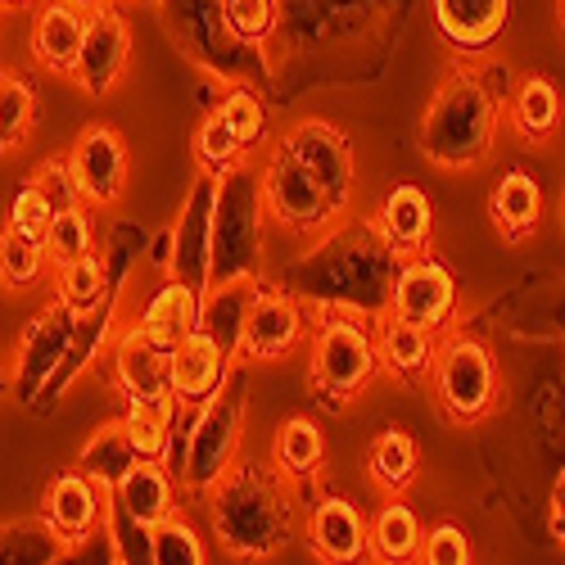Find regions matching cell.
<instances>
[{
	"label": "cell",
	"mask_w": 565,
	"mask_h": 565,
	"mask_svg": "<svg viewBox=\"0 0 565 565\" xmlns=\"http://www.w3.org/2000/svg\"><path fill=\"white\" fill-rule=\"evenodd\" d=\"M204 507H209V530L217 547L241 561L276 556L295 534L290 480L254 457L231 461L217 476V484L204 493Z\"/></svg>",
	"instance_id": "obj_1"
},
{
	"label": "cell",
	"mask_w": 565,
	"mask_h": 565,
	"mask_svg": "<svg viewBox=\"0 0 565 565\" xmlns=\"http://www.w3.org/2000/svg\"><path fill=\"white\" fill-rule=\"evenodd\" d=\"M498 136V100L476 73H448L420 114V154L435 168L461 172L489 159Z\"/></svg>",
	"instance_id": "obj_2"
},
{
	"label": "cell",
	"mask_w": 565,
	"mask_h": 565,
	"mask_svg": "<svg viewBox=\"0 0 565 565\" xmlns=\"http://www.w3.org/2000/svg\"><path fill=\"white\" fill-rule=\"evenodd\" d=\"M430 381H435V403L457 426H480L484 416H493L502 398V371H498L493 349L461 331L435 340Z\"/></svg>",
	"instance_id": "obj_3"
},
{
	"label": "cell",
	"mask_w": 565,
	"mask_h": 565,
	"mask_svg": "<svg viewBox=\"0 0 565 565\" xmlns=\"http://www.w3.org/2000/svg\"><path fill=\"white\" fill-rule=\"evenodd\" d=\"M263 181L245 168L217 177V209H213V267L209 286L222 280L258 276V249H263Z\"/></svg>",
	"instance_id": "obj_4"
},
{
	"label": "cell",
	"mask_w": 565,
	"mask_h": 565,
	"mask_svg": "<svg viewBox=\"0 0 565 565\" xmlns=\"http://www.w3.org/2000/svg\"><path fill=\"white\" fill-rule=\"evenodd\" d=\"M308 375L321 403L331 398L335 407L353 403L375 375H381V358H375V331L353 317H321V326L308 340Z\"/></svg>",
	"instance_id": "obj_5"
},
{
	"label": "cell",
	"mask_w": 565,
	"mask_h": 565,
	"mask_svg": "<svg viewBox=\"0 0 565 565\" xmlns=\"http://www.w3.org/2000/svg\"><path fill=\"white\" fill-rule=\"evenodd\" d=\"M241 426H245V375L231 371L226 385L195 407L191 435H185V466H181V489L204 498L217 476L235 461V448H241Z\"/></svg>",
	"instance_id": "obj_6"
},
{
	"label": "cell",
	"mask_w": 565,
	"mask_h": 565,
	"mask_svg": "<svg viewBox=\"0 0 565 565\" xmlns=\"http://www.w3.org/2000/svg\"><path fill=\"white\" fill-rule=\"evenodd\" d=\"M258 181H263V204H267V213H271L280 226H286V231H295V235H326V231L335 226V217H344V209L321 191L317 177H312L286 146L271 150V159L263 163Z\"/></svg>",
	"instance_id": "obj_7"
},
{
	"label": "cell",
	"mask_w": 565,
	"mask_h": 565,
	"mask_svg": "<svg viewBox=\"0 0 565 565\" xmlns=\"http://www.w3.org/2000/svg\"><path fill=\"white\" fill-rule=\"evenodd\" d=\"M390 317H403L420 331H444L457 312V280L452 271L435 258V254H412L394 263V280H390Z\"/></svg>",
	"instance_id": "obj_8"
},
{
	"label": "cell",
	"mask_w": 565,
	"mask_h": 565,
	"mask_svg": "<svg viewBox=\"0 0 565 565\" xmlns=\"http://www.w3.org/2000/svg\"><path fill=\"white\" fill-rule=\"evenodd\" d=\"M213 209H217V177L200 172V181L181 204L177 226L168 231V276L200 295L209 290V267H213Z\"/></svg>",
	"instance_id": "obj_9"
},
{
	"label": "cell",
	"mask_w": 565,
	"mask_h": 565,
	"mask_svg": "<svg viewBox=\"0 0 565 565\" xmlns=\"http://www.w3.org/2000/svg\"><path fill=\"white\" fill-rule=\"evenodd\" d=\"M127 60H131V28L114 0H105V6L86 14V36H82V51L68 77L86 96H109L127 73Z\"/></svg>",
	"instance_id": "obj_10"
},
{
	"label": "cell",
	"mask_w": 565,
	"mask_h": 565,
	"mask_svg": "<svg viewBox=\"0 0 565 565\" xmlns=\"http://www.w3.org/2000/svg\"><path fill=\"white\" fill-rule=\"evenodd\" d=\"M68 177L82 204L109 209L127 191V140L114 127H86L68 154Z\"/></svg>",
	"instance_id": "obj_11"
},
{
	"label": "cell",
	"mask_w": 565,
	"mask_h": 565,
	"mask_svg": "<svg viewBox=\"0 0 565 565\" xmlns=\"http://www.w3.org/2000/svg\"><path fill=\"white\" fill-rule=\"evenodd\" d=\"M303 335H308L303 303L290 290L263 286L245 317V335H241V349H235V362H280L303 344Z\"/></svg>",
	"instance_id": "obj_12"
},
{
	"label": "cell",
	"mask_w": 565,
	"mask_h": 565,
	"mask_svg": "<svg viewBox=\"0 0 565 565\" xmlns=\"http://www.w3.org/2000/svg\"><path fill=\"white\" fill-rule=\"evenodd\" d=\"M105 502H109V493L73 466V470H60V476L45 484L41 521L73 547V543H86V539L100 534V525H105Z\"/></svg>",
	"instance_id": "obj_13"
},
{
	"label": "cell",
	"mask_w": 565,
	"mask_h": 565,
	"mask_svg": "<svg viewBox=\"0 0 565 565\" xmlns=\"http://www.w3.org/2000/svg\"><path fill=\"white\" fill-rule=\"evenodd\" d=\"M280 146H286L317 177V185L340 209H349V200H353V150H349V140H344L340 127L321 122V118H308L280 140Z\"/></svg>",
	"instance_id": "obj_14"
},
{
	"label": "cell",
	"mask_w": 565,
	"mask_h": 565,
	"mask_svg": "<svg viewBox=\"0 0 565 565\" xmlns=\"http://www.w3.org/2000/svg\"><path fill=\"white\" fill-rule=\"evenodd\" d=\"M114 385L140 403V407H154L163 416L177 412V398H172V375H168V353L154 349L146 335L127 326L114 344Z\"/></svg>",
	"instance_id": "obj_15"
},
{
	"label": "cell",
	"mask_w": 565,
	"mask_h": 565,
	"mask_svg": "<svg viewBox=\"0 0 565 565\" xmlns=\"http://www.w3.org/2000/svg\"><path fill=\"white\" fill-rule=\"evenodd\" d=\"M308 543L326 565H371L366 515L358 511V502H349L340 493L317 498V507L308 515Z\"/></svg>",
	"instance_id": "obj_16"
},
{
	"label": "cell",
	"mask_w": 565,
	"mask_h": 565,
	"mask_svg": "<svg viewBox=\"0 0 565 565\" xmlns=\"http://www.w3.org/2000/svg\"><path fill=\"white\" fill-rule=\"evenodd\" d=\"M435 28L457 55H489L511 23V0H430Z\"/></svg>",
	"instance_id": "obj_17"
},
{
	"label": "cell",
	"mask_w": 565,
	"mask_h": 565,
	"mask_svg": "<svg viewBox=\"0 0 565 565\" xmlns=\"http://www.w3.org/2000/svg\"><path fill=\"white\" fill-rule=\"evenodd\" d=\"M235 371V358L222 353L204 331H191L172 353H168V375H172V398L177 407H204Z\"/></svg>",
	"instance_id": "obj_18"
},
{
	"label": "cell",
	"mask_w": 565,
	"mask_h": 565,
	"mask_svg": "<svg viewBox=\"0 0 565 565\" xmlns=\"http://www.w3.org/2000/svg\"><path fill=\"white\" fill-rule=\"evenodd\" d=\"M375 235L394 258L412 254H430V235H435V204L420 185L403 181L385 195L381 213H375Z\"/></svg>",
	"instance_id": "obj_19"
},
{
	"label": "cell",
	"mask_w": 565,
	"mask_h": 565,
	"mask_svg": "<svg viewBox=\"0 0 565 565\" xmlns=\"http://www.w3.org/2000/svg\"><path fill=\"white\" fill-rule=\"evenodd\" d=\"M86 14L90 10H77L68 0H41L32 19V55L41 68L64 73V77L73 73L82 36H86Z\"/></svg>",
	"instance_id": "obj_20"
},
{
	"label": "cell",
	"mask_w": 565,
	"mask_h": 565,
	"mask_svg": "<svg viewBox=\"0 0 565 565\" xmlns=\"http://www.w3.org/2000/svg\"><path fill=\"white\" fill-rule=\"evenodd\" d=\"M263 290L258 276H241V280H222V286H209L200 295V331L235 358V349H241V335H245V317L254 308Z\"/></svg>",
	"instance_id": "obj_21"
},
{
	"label": "cell",
	"mask_w": 565,
	"mask_h": 565,
	"mask_svg": "<svg viewBox=\"0 0 565 565\" xmlns=\"http://www.w3.org/2000/svg\"><path fill=\"white\" fill-rule=\"evenodd\" d=\"M177 489L181 484L172 480V470L163 461H136L127 470V480L114 489V502L131 515V521L159 530L163 521L177 515Z\"/></svg>",
	"instance_id": "obj_22"
},
{
	"label": "cell",
	"mask_w": 565,
	"mask_h": 565,
	"mask_svg": "<svg viewBox=\"0 0 565 565\" xmlns=\"http://www.w3.org/2000/svg\"><path fill=\"white\" fill-rule=\"evenodd\" d=\"M77 326L82 317L68 312L64 303H55L51 312H41V321L28 326V340H23V362H19V385L23 394H32L45 375H51L55 362H64L68 344L77 340Z\"/></svg>",
	"instance_id": "obj_23"
},
{
	"label": "cell",
	"mask_w": 565,
	"mask_h": 565,
	"mask_svg": "<svg viewBox=\"0 0 565 565\" xmlns=\"http://www.w3.org/2000/svg\"><path fill=\"white\" fill-rule=\"evenodd\" d=\"M435 331H420V326L403 321V317H381L375 321V358L381 371H390L394 381H420L435 366Z\"/></svg>",
	"instance_id": "obj_24"
},
{
	"label": "cell",
	"mask_w": 565,
	"mask_h": 565,
	"mask_svg": "<svg viewBox=\"0 0 565 565\" xmlns=\"http://www.w3.org/2000/svg\"><path fill=\"white\" fill-rule=\"evenodd\" d=\"M136 331L146 335L154 349L172 353L191 331H200V290L181 286V280L168 276V286L146 303V312H140Z\"/></svg>",
	"instance_id": "obj_25"
},
{
	"label": "cell",
	"mask_w": 565,
	"mask_h": 565,
	"mask_svg": "<svg viewBox=\"0 0 565 565\" xmlns=\"http://www.w3.org/2000/svg\"><path fill=\"white\" fill-rule=\"evenodd\" d=\"M420 539H426V525L403 498H385L366 521V547L375 565H416Z\"/></svg>",
	"instance_id": "obj_26"
},
{
	"label": "cell",
	"mask_w": 565,
	"mask_h": 565,
	"mask_svg": "<svg viewBox=\"0 0 565 565\" xmlns=\"http://www.w3.org/2000/svg\"><path fill=\"white\" fill-rule=\"evenodd\" d=\"M489 217L498 226L502 241H530L543 222V185L525 172L511 168L489 195Z\"/></svg>",
	"instance_id": "obj_27"
},
{
	"label": "cell",
	"mask_w": 565,
	"mask_h": 565,
	"mask_svg": "<svg viewBox=\"0 0 565 565\" xmlns=\"http://www.w3.org/2000/svg\"><path fill=\"white\" fill-rule=\"evenodd\" d=\"M561 90L547 73H530L521 77V86H515V96H511V127L521 131L530 146H543V140H552L561 131Z\"/></svg>",
	"instance_id": "obj_28"
},
{
	"label": "cell",
	"mask_w": 565,
	"mask_h": 565,
	"mask_svg": "<svg viewBox=\"0 0 565 565\" xmlns=\"http://www.w3.org/2000/svg\"><path fill=\"white\" fill-rule=\"evenodd\" d=\"M136 461H140V457H136V448H131V439H127V430H122V420H109V426H100L96 435L82 444V452H77V470L96 480L105 493H114V489L127 480V470H131Z\"/></svg>",
	"instance_id": "obj_29"
},
{
	"label": "cell",
	"mask_w": 565,
	"mask_h": 565,
	"mask_svg": "<svg viewBox=\"0 0 565 565\" xmlns=\"http://www.w3.org/2000/svg\"><path fill=\"white\" fill-rule=\"evenodd\" d=\"M271 461L286 480H308L317 476V466L326 461V435L312 416H286L276 426V444H271Z\"/></svg>",
	"instance_id": "obj_30"
},
{
	"label": "cell",
	"mask_w": 565,
	"mask_h": 565,
	"mask_svg": "<svg viewBox=\"0 0 565 565\" xmlns=\"http://www.w3.org/2000/svg\"><path fill=\"white\" fill-rule=\"evenodd\" d=\"M371 480L381 484L385 498H403L412 484H416V470H420V452H416V439L407 430H381L371 444Z\"/></svg>",
	"instance_id": "obj_31"
},
{
	"label": "cell",
	"mask_w": 565,
	"mask_h": 565,
	"mask_svg": "<svg viewBox=\"0 0 565 565\" xmlns=\"http://www.w3.org/2000/svg\"><path fill=\"white\" fill-rule=\"evenodd\" d=\"M109 295V271L100 254H82L64 267H55V303H64L77 317H90Z\"/></svg>",
	"instance_id": "obj_32"
},
{
	"label": "cell",
	"mask_w": 565,
	"mask_h": 565,
	"mask_svg": "<svg viewBox=\"0 0 565 565\" xmlns=\"http://www.w3.org/2000/svg\"><path fill=\"white\" fill-rule=\"evenodd\" d=\"M68 543L45 521L0 525V565H55Z\"/></svg>",
	"instance_id": "obj_33"
},
{
	"label": "cell",
	"mask_w": 565,
	"mask_h": 565,
	"mask_svg": "<svg viewBox=\"0 0 565 565\" xmlns=\"http://www.w3.org/2000/svg\"><path fill=\"white\" fill-rule=\"evenodd\" d=\"M45 245V258H51V267H64L82 254H96V226H90V213L86 204H68V209H55L51 226H45L41 235Z\"/></svg>",
	"instance_id": "obj_34"
},
{
	"label": "cell",
	"mask_w": 565,
	"mask_h": 565,
	"mask_svg": "<svg viewBox=\"0 0 565 565\" xmlns=\"http://www.w3.org/2000/svg\"><path fill=\"white\" fill-rule=\"evenodd\" d=\"M51 258H45V245L36 235H23L19 226L0 231V286L6 290H28L45 276Z\"/></svg>",
	"instance_id": "obj_35"
},
{
	"label": "cell",
	"mask_w": 565,
	"mask_h": 565,
	"mask_svg": "<svg viewBox=\"0 0 565 565\" xmlns=\"http://www.w3.org/2000/svg\"><path fill=\"white\" fill-rule=\"evenodd\" d=\"M100 530H105L109 552H114L118 565H154V530L131 521V515L114 502V493L105 502V525Z\"/></svg>",
	"instance_id": "obj_36"
},
{
	"label": "cell",
	"mask_w": 565,
	"mask_h": 565,
	"mask_svg": "<svg viewBox=\"0 0 565 565\" xmlns=\"http://www.w3.org/2000/svg\"><path fill=\"white\" fill-rule=\"evenodd\" d=\"M32 122H36V90L19 73H0V150L23 146Z\"/></svg>",
	"instance_id": "obj_37"
},
{
	"label": "cell",
	"mask_w": 565,
	"mask_h": 565,
	"mask_svg": "<svg viewBox=\"0 0 565 565\" xmlns=\"http://www.w3.org/2000/svg\"><path fill=\"white\" fill-rule=\"evenodd\" d=\"M217 19L226 28V36H235L241 45H263L276 32V0H217Z\"/></svg>",
	"instance_id": "obj_38"
},
{
	"label": "cell",
	"mask_w": 565,
	"mask_h": 565,
	"mask_svg": "<svg viewBox=\"0 0 565 565\" xmlns=\"http://www.w3.org/2000/svg\"><path fill=\"white\" fill-rule=\"evenodd\" d=\"M249 150L235 140V131L222 122V114L213 109L204 122H200V131H195V159H200V168L209 172V177H226V172H235L241 168V159H245Z\"/></svg>",
	"instance_id": "obj_39"
},
{
	"label": "cell",
	"mask_w": 565,
	"mask_h": 565,
	"mask_svg": "<svg viewBox=\"0 0 565 565\" xmlns=\"http://www.w3.org/2000/svg\"><path fill=\"white\" fill-rule=\"evenodd\" d=\"M177 416V412H172ZM172 416L154 412V407H140L131 403L127 416H122V430L136 448L140 461H168V448H172Z\"/></svg>",
	"instance_id": "obj_40"
},
{
	"label": "cell",
	"mask_w": 565,
	"mask_h": 565,
	"mask_svg": "<svg viewBox=\"0 0 565 565\" xmlns=\"http://www.w3.org/2000/svg\"><path fill=\"white\" fill-rule=\"evenodd\" d=\"M217 114H222V122L235 131V140H241L245 150H254L263 140V131H267V109H263V100L254 96L249 86L226 90V96L217 100Z\"/></svg>",
	"instance_id": "obj_41"
},
{
	"label": "cell",
	"mask_w": 565,
	"mask_h": 565,
	"mask_svg": "<svg viewBox=\"0 0 565 565\" xmlns=\"http://www.w3.org/2000/svg\"><path fill=\"white\" fill-rule=\"evenodd\" d=\"M154 565H209L204 539L185 515H172L154 530Z\"/></svg>",
	"instance_id": "obj_42"
},
{
	"label": "cell",
	"mask_w": 565,
	"mask_h": 565,
	"mask_svg": "<svg viewBox=\"0 0 565 565\" xmlns=\"http://www.w3.org/2000/svg\"><path fill=\"white\" fill-rule=\"evenodd\" d=\"M416 565H476V547H470V539L457 521H439L420 539Z\"/></svg>",
	"instance_id": "obj_43"
},
{
	"label": "cell",
	"mask_w": 565,
	"mask_h": 565,
	"mask_svg": "<svg viewBox=\"0 0 565 565\" xmlns=\"http://www.w3.org/2000/svg\"><path fill=\"white\" fill-rule=\"evenodd\" d=\"M51 217H55V204L45 200V191L36 181H28L23 191L14 195V204H10V226H19L23 235H45V226H51Z\"/></svg>",
	"instance_id": "obj_44"
},
{
	"label": "cell",
	"mask_w": 565,
	"mask_h": 565,
	"mask_svg": "<svg viewBox=\"0 0 565 565\" xmlns=\"http://www.w3.org/2000/svg\"><path fill=\"white\" fill-rule=\"evenodd\" d=\"M41 191H45V200H51L55 209H68V204H82L77 200V191H73V177H68V159H55V163H45L36 177H32Z\"/></svg>",
	"instance_id": "obj_45"
},
{
	"label": "cell",
	"mask_w": 565,
	"mask_h": 565,
	"mask_svg": "<svg viewBox=\"0 0 565 565\" xmlns=\"http://www.w3.org/2000/svg\"><path fill=\"white\" fill-rule=\"evenodd\" d=\"M55 565H118V561H114V552H109V539H86V543L64 547Z\"/></svg>",
	"instance_id": "obj_46"
},
{
	"label": "cell",
	"mask_w": 565,
	"mask_h": 565,
	"mask_svg": "<svg viewBox=\"0 0 565 565\" xmlns=\"http://www.w3.org/2000/svg\"><path fill=\"white\" fill-rule=\"evenodd\" d=\"M547 525H552V539L565 547V480L556 484V493H552V511H547Z\"/></svg>",
	"instance_id": "obj_47"
},
{
	"label": "cell",
	"mask_w": 565,
	"mask_h": 565,
	"mask_svg": "<svg viewBox=\"0 0 565 565\" xmlns=\"http://www.w3.org/2000/svg\"><path fill=\"white\" fill-rule=\"evenodd\" d=\"M68 6H77V10H96V6H105V0H68Z\"/></svg>",
	"instance_id": "obj_48"
},
{
	"label": "cell",
	"mask_w": 565,
	"mask_h": 565,
	"mask_svg": "<svg viewBox=\"0 0 565 565\" xmlns=\"http://www.w3.org/2000/svg\"><path fill=\"white\" fill-rule=\"evenodd\" d=\"M6 10H23V6H32V0H0Z\"/></svg>",
	"instance_id": "obj_49"
},
{
	"label": "cell",
	"mask_w": 565,
	"mask_h": 565,
	"mask_svg": "<svg viewBox=\"0 0 565 565\" xmlns=\"http://www.w3.org/2000/svg\"><path fill=\"white\" fill-rule=\"evenodd\" d=\"M0 32H6V6H0Z\"/></svg>",
	"instance_id": "obj_50"
},
{
	"label": "cell",
	"mask_w": 565,
	"mask_h": 565,
	"mask_svg": "<svg viewBox=\"0 0 565 565\" xmlns=\"http://www.w3.org/2000/svg\"><path fill=\"white\" fill-rule=\"evenodd\" d=\"M556 6H561V28H565V0H556Z\"/></svg>",
	"instance_id": "obj_51"
},
{
	"label": "cell",
	"mask_w": 565,
	"mask_h": 565,
	"mask_svg": "<svg viewBox=\"0 0 565 565\" xmlns=\"http://www.w3.org/2000/svg\"><path fill=\"white\" fill-rule=\"evenodd\" d=\"M140 6H146V0H140Z\"/></svg>",
	"instance_id": "obj_52"
}]
</instances>
